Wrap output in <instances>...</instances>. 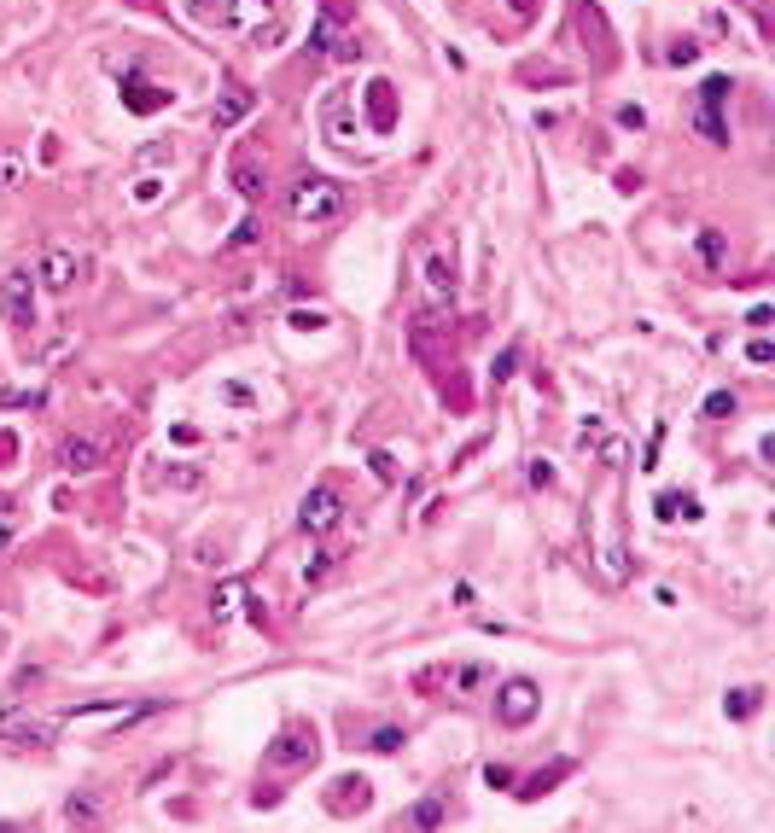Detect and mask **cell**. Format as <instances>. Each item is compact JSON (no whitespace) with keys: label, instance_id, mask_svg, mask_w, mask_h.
<instances>
[{"label":"cell","instance_id":"cell-31","mask_svg":"<svg viewBox=\"0 0 775 833\" xmlns=\"http://www.w3.org/2000/svg\"><path fill=\"white\" fill-rule=\"evenodd\" d=\"M513 367H519V350L507 344L502 356H496V367H490V373H496V385H507V379H513Z\"/></svg>","mask_w":775,"mask_h":833},{"label":"cell","instance_id":"cell-27","mask_svg":"<svg viewBox=\"0 0 775 833\" xmlns=\"http://www.w3.org/2000/svg\"><path fill=\"white\" fill-rule=\"evenodd\" d=\"M65 822H100V804L88 799V793H76V799L65 804Z\"/></svg>","mask_w":775,"mask_h":833},{"label":"cell","instance_id":"cell-2","mask_svg":"<svg viewBox=\"0 0 775 833\" xmlns=\"http://www.w3.org/2000/svg\"><path fill=\"white\" fill-rule=\"evenodd\" d=\"M35 286H41V292H53V298H65L70 286H76V280H82V257H76V251H70V245H41V251H35Z\"/></svg>","mask_w":775,"mask_h":833},{"label":"cell","instance_id":"cell-6","mask_svg":"<svg viewBox=\"0 0 775 833\" xmlns=\"http://www.w3.org/2000/svg\"><path fill=\"white\" fill-rule=\"evenodd\" d=\"M0 309H6V321L12 327H35V274L30 268H6L0 274Z\"/></svg>","mask_w":775,"mask_h":833},{"label":"cell","instance_id":"cell-22","mask_svg":"<svg viewBox=\"0 0 775 833\" xmlns=\"http://www.w3.org/2000/svg\"><path fill=\"white\" fill-rule=\"evenodd\" d=\"M729 94H735V88H729V76H706L700 105H706V111H723V105H729Z\"/></svg>","mask_w":775,"mask_h":833},{"label":"cell","instance_id":"cell-15","mask_svg":"<svg viewBox=\"0 0 775 833\" xmlns=\"http://www.w3.org/2000/svg\"><path fill=\"white\" fill-rule=\"evenodd\" d=\"M234 187H239V199H245V204H257L263 193H269V175H263V164H251V158H245V164H234Z\"/></svg>","mask_w":775,"mask_h":833},{"label":"cell","instance_id":"cell-14","mask_svg":"<svg viewBox=\"0 0 775 833\" xmlns=\"http://www.w3.org/2000/svg\"><path fill=\"white\" fill-rule=\"evenodd\" d=\"M251 105H257V100H251L245 88H228V100H222L216 111H210V129H216V134H222V129H234V123L245 117V111H251Z\"/></svg>","mask_w":775,"mask_h":833},{"label":"cell","instance_id":"cell-40","mask_svg":"<svg viewBox=\"0 0 775 833\" xmlns=\"http://www.w3.org/2000/svg\"><path fill=\"white\" fill-rule=\"evenodd\" d=\"M0 513H12V501H6V496H0Z\"/></svg>","mask_w":775,"mask_h":833},{"label":"cell","instance_id":"cell-13","mask_svg":"<svg viewBox=\"0 0 775 833\" xmlns=\"http://www.w3.org/2000/svg\"><path fill=\"white\" fill-rule=\"evenodd\" d=\"M30 181V152L24 146H0V193H18Z\"/></svg>","mask_w":775,"mask_h":833},{"label":"cell","instance_id":"cell-19","mask_svg":"<svg viewBox=\"0 0 775 833\" xmlns=\"http://www.w3.org/2000/svg\"><path fill=\"white\" fill-rule=\"evenodd\" d=\"M443 816H449V804H443V799H420V804H414V810L403 816V822H408V828H438Z\"/></svg>","mask_w":775,"mask_h":833},{"label":"cell","instance_id":"cell-34","mask_svg":"<svg viewBox=\"0 0 775 833\" xmlns=\"http://www.w3.org/2000/svg\"><path fill=\"white\" fill-rule=\"evenodd\" d=\"M368 467H373V478H385V484H391V478H397V461H391V455H385V449H379V455H373Z\"/></svg>","mask_w":775,"mask_h":833},{"label":"cell","instance_id":"cell-9","mask_svg":"<svg viewBox=\"0 0 775 833\" xmlns=\"http://www.w3.org/2000/svg\"><path fill=\"white\" fill-rule=\"evenodd\" d=\"M123 105H129V111H140V117H152V111H164V105H169V88L146 82V76H140V65H123Z\"/></svg>","mask_w":775,"mask_h":833},{"label":"cell","instance_id":"cell-1","mask_svg":"<svg viewBox=\"0 0 775 833\" xmlns=\"http://www.w3.org/2000/svg\"><path fill=\"white\" fill-rule=\"evenodd\" d=\"M286 216L304 222V228H327V222L344 216V187L327 181V175H298L286 187Z\"/></svg>","mask_w":775,"mask_h":833},{"label":"cell","instance_id":"cell-38","mask_svg":"<svg viewBox=\"0 0 775 833\" xmlns=\"http://www.w3.org/2000/svg\"><path fill=\"white\" fill-rule=\"evenodd\" d=\"M601 455H607V467H624V455H630V449H624V443L612 437V443H607V449H601Z\"/></svg>","mask_w":775,"mask_h":833},{"label":"cell","instance_id":"cell-28","mask_svg":"<svg viewBox=\"0 0 775 833\" xmlns=\"http://www.w3.org/2000/svg\"><path fill=\"white\" fill-rule=\"evenodd\" d=\"M735 408H741V397H735V391H711V397H706V414H711V420H729Z\"/></svg>","mask_w":775,"mask_h":833},{"label":"cell","instance_id":"cell-5","mask_svg":"<svg viewBox=\"0 0 775 833\" xmlns=\"http://www.w3.org/2000/svg\"><path fill=\"white\" fill-rule=\"evenodd\" d=\"M537 711H542V688L531 676H507L502 688H496V717H502L507 729H525Z\"/></svg>","mask_w":775,"mask_h":833},{"label":"cell","instance_id":"cell-16","mask_svg":"<svg viewBox=\"0 0 775 833\" xmlns=\"http://www.w3.org/2000/svg\"><path fill=\"white\" fill-rule=\"evenodd\" d=\"M333 810H368V781H362V775L333 781Z\"/></svg>","mask_w":775,"mask_h":833},{"label":"cell","instance_id":"cell-30","mask_svg":"<svg viewBox=\"0 0 775 833\" xmlns=\"http://www.w3.org/2000/svg\"><path fill=\"white\" fill-rule=\"evenodd\" d=\"M746 362H752V367H770L775 362V344H770V338H752V344H746Z\"/></svg>","mask_w":775,"mask_h":833},{"label":"cell","instance_id":"cell-29","mask_svg":"<svg viewBox=\"0 0 775 833\" xmlns=\"http://www.w3.org/2000/svg\"><path fill=\"white\" fill-rule=\"evenodd\" d=\"M403 740H408L403 729H391V723H385V729H373V740H368V746H373V752H397Z\"/></svg>","mask_w":775,"mask_h":833},{"label":"cell","instance_id":"cell-18","mask_svg":"<svg viewBox=\"0 0 775 833\" xmlns=\"http://www.w3.org/2000/svg\"><path fill=\"white\" fill-rule=\"evenodd\" d=\"M694 129L706 134L711 146H729V123H723V111H706V105H694Z\"/></svg>","mask_w":775,"mask_h":833},{"label":"cell","instance_id":"cell-12","mask_svg":"<svg viewBox=\"0 0 775 833\" xmlns=\"http://www.w3.org/2000/svg\"><path fill=\"white\" fill-rule=\"evenodd\" d=\"M187 6V18L204 24V30H228L234 24V0H181Z\"/></svg>","mask_w":775,"mask_h":833},{"label":"cell","instance_id":"cell-36","mask_svg":"<svg viewBox=\"0 0 775 833\" xmlns=\"http://www.w3.org/2000/svg\"><path fill=\"white\" fill-rule=\"evenodd\" d=\"M484 781H490V787H513V769H507V764H490V769H484Z\"/></svg>","mask_w":775,"mask_h":833},{"label":"cell","instance_id":"cell-7","mask_svg":"<svg viewBox=\"0 0 775 833\" xmlns=\"http://www.w3.org/2000/svg\"><path fill=\"white\" fill-rule=\"evenodd\" d=\"M420 280H426V298L432 303H455V286H461V268H455V245H432L426 263H420Z\"/></svg>","mask_w":775,"mask_h":833},{"label":"cell","instance_id":"cell-33","mask_svg":"<svg viewBox=\"0 0 775 833\" xmlns=\"http://www.w3.org/2000/svg\"><path fill=\"white\" fill-rule=\"evenodd\" d=\"M169 484H175V490H199V467H175Z\"/></svg>","mask_w":775,"mask_h":833},{"label":"cell","instance_id":"cell-32","mask_svg":"<svg viewBox=\"0 0 775 833\" xmlns=\"http://www.w3.org/2000/svg\"><path fill=\"white\" fill-rule=\"evenodd\" d=\"M694 59H700V41H688V35L671 41V65H694Z\"/></svg>","mask_w":775,"mask_h":833},{"label":"cell","instance_id":"cell-24","mask_svg":"<svg viewBox=\"0 0 775 833\" xmlns=\"http://www.w3.org/2000/svg\"><path fill=\"white\" fill-rule=\"evenodd\" d=\"M327 571H333V554H327V548H309L304 554V583H321Z\"/></svg>","mask_w":775,"mask_h":833},{"label":"cell","instance_id":"cell-4","mask_svg":"<svg viewBox=\"0 0 775 833\" xmlns=\"http://www.w3.org/2000/svg\"><path fill=\"white\" fill-rule=\"evenodd\" d=\"M315 758H321V740L309 723H286L269 746V769H309Z\"/></svg>","mask_w":775,"mask_h":833},{"label":"cell","instance_id":"cell-37","mask_svg":"<svg viewBox=\"0 0 775 833\" xmlns=\"http://www.w3.org/2000/svg\"><path fill=\"white\" fill-rule=\"evenodd\" d=\"M618 123H624V129H641L647 117H641V105H618Z\"/></svg>","mask_w":775,"mask_h":833},{"label":"cell","instance_id":"cell-25","mask_svg":"<svg viewBox=\"0 0 775 833\" xmlns=\"http://www.w3.org/2000/svg\"><path fill=\"white\" fill-rule=\"evenodd\" d=\"M758 700H764V688H735V694H729V717H752Z\"/></svg>","mask_w":775,"mask_h":833},{"label":"cell","instance_id":"cell-26","mask_svg":"<svg viewBox=\"0 0 775 833\" xmlns=\"http://www.w3.org/2000/svg\"><path fill=\"white\" fill-rule=\"evenodd\" d=\"M560 775H566V764H554V769H548V775H531V781L519 787V799H542V793H548V787H554Z\"/></svg>","mask_w":775,"mask_h":833},{"label":"cell","instance_id":"cell-39","mask_svg":"<svg viewBox=\"0 0 775 833\" xmlns=\"http://www.w3.org/2000/svg\"><path fill=\"white\" fill-rule=\"evenodd\" d=\"M12 536H18V531H12V519H6V513H0V554H6V548H12Z\"/></svg>","mask_w":775,"mask_h":833},{"label":"cell","instance_id":"cell-23","mask_svg":"<svg viewBox=\"0 0 775 833\" xmlns=\"http://www.w3.org/2000/svg\"><path fill=\"white\" fill-rule=\"evenodd\" d=\"M129 199H135L140 210H146V204H158V199H164V175H140V181H135V193H129Z\"/></svg>","mask_w":775,"mask_h":833},{"label":"cell","instance_id":"cell-20","mask_svg":"<svg viewBox=\"0 0 775 833\" xmlns=\"http://www.w3.org/2000/svg\"><path fill=\"white\" fill-rule=\"evenodd\" d=\"M659 519H700V501L665 490V496H659Z\"/></svg>","mask_w":775,"mask_h":833},{"label":"cell","instance_id":"cell-11","mask_svg":"<svg viewBox=\"0 0 775 833\" xmlns=\"http://www.w3.org/2000/svg\"><path fill=\"white\" fill-rule=\"evenodd\" d=\"M443 688H449V700H472L478 688H490V665H449Z\"/></svg>","mask_w":775,"mask_h":833},{"label":"cell","instance_id":"cell-10","mask_svg":"<svg viewBox=\"0 0 775 833\" xmlns=\"http://www.w3.org/2000/svg\"><path fill=\"white\" fill-rule=\"evenodd\" d=\"M100 461H105V443H100V437H65V443H59V467H65L70 478L94 472Z\"/></svg>","mask_w":775,"mask_h":833},{"label":"cell","instance_id":"cell-8","mask_svg":"<svg viewBox=\"0 0 775 833\" xmlns=\"http://www.w3.org/2000/svg\"><path fill=\"white\" fill-rule=\"evenodd\" d=\"M321 129H327L333 146H350V140L362 134V123L350 117V88H333V94H327V105H321Z\"/></svg>","mask_w":775,"mask_h":833},{"label":"cell","instance_id":"cell-21","mask_svg":"<svg viewBox=\"0 0 775 833\" xmlns=\"http://www.w3.org/2000/svg\"><path fill=\"white\" fill-rule=\"evenodd\" d=\"M239 606H245V589H239V583H222V589L210 595V612H216V624H222V618H234Z\"/></svg>","mask_w":775,"mask_h":833},{"label":"cell","instance_id":"cell-17","mask_svg":"<svg viewBox=\"0 0 775 833\" xmlns=\"http://www.w3.org/2000/svg\"><path fill=\"white\" fill-rule=\"evenodd\" d=\"M694 245H700V263H706V268L729 263V239H723V228H700V234H694Z\"/></svg>","mask_w":775,"mask_h":833},{"label":"cell","instance_id":"cell-35","mask_svg":"<svg viewBox=\"0 0 775 833\" xmlns=\"http://www.w3.org/2000/svg\"><path fill=\"white\" fill-rule=\"evenodd\" d=\"M531 484H537V490H554V467H548V461H531Z\"/></svg>","mask_w":775,"mask_h":833},{"label":"cell","instance_id":"cell-3","mask_svg":"<svg viewBox=\"0 0 775 833\" xmlns=\"http://www.w3.org/2000/svg\"><path fill=\"white\" fill-rule=\"evenodd\" d=\"M298 525L309 536H327L344 525V496H338V484H309L304 501H298Z\"/></svg>","mask_w":775,"mask_h":833}]
</instances>
